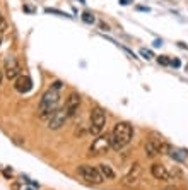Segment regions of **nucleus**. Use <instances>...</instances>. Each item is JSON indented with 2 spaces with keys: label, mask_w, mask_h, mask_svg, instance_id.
I'll use <instances>...</instances> for the list:
<instances>
[{
  "label": "nucleus",
  "mask_w": 188,
  "mask_h": 190,
  "mask_svg": "<svg viewBox=\"0 0 188 190\" xmlns=\"http://www.w3.org/2000/svg\"><path fill=\"white\" fill-rule=\"evenodd\" d=\"M77 173H79V177L82 178L84 181H87V183H92V185H101L105 178L101 177L99 170L98 166H91V164H80L79 168H77Z\"/></svg>",
  "instance_id": "obj_4"
},
{
  "label": "nucleus",
  "mask_w": 188,
  "mask_h": 190,
  "mask_svg": "<svg viewBox=\"0 0 188 190\" xmlns=\"http://www.w3.org/2000/svg\"><path fill=\"white\" fill-rule=\"evenodd\" d=\"M79 108H80V94L70 93L67 101H65V110H67V113H69V118L75 117V115L79 113Z\"/></svg>",
  "instance_id": "obj_10"
},
{
  "label": "nucleus",
  "mask_w": 188,
  "mask_h": 190,
  "mask_svg": "<svg viewBox=\"0 0 188 190\" xmlns=\"http://www.w3.org/2000/svg\"><path fill=\"white\" fill-rule=\"evenodd\" d=\"M151 173H152V177L158 178V180H162V181L171 180V173L168 171V168L164 166V164L154 163L152 166H151Z\"/></svg>",
  "instance_id": "obj_12"
},
{
  "label": "nucleus",
  "mask_w": 188,
  "mask_h": 190,
  "mask_svg": "<svg viewBox=\"0 0 188 190\" xmlns=\"http://www.w3.org/2000/svg\"><path fill=\"white\" fill-rule=\"evenodd\" d=\"M80 17H82V21L86 22V24H94V22H96V17H94L91 12H82Z\"/></svg>",
  "instance_id": "obj_15"
},
{
  "label": "nucleus",
  "mask_w": 188,
  "mask_h": 190,
  "mask_svg": "<svg viewBox=\"0 0 188 190\" xmlns=\"http://www.w3.org/2000/svg\"><path fill=\"white\" fill-rule=\"evenodd\" d=\"M77 2H79V4H86V0H77Z\"/></svg>",
  "instance_id": "obj_26"
},
{
  "label": "nucleus",
  "mask_w": 188,
  "mask_h": 190,
  "mask_svg": "<svg viewBox=\"0 0 188 190\" xmlns=\"http://www.w3.org/2000/svg\"><path fill=\"white\" fill-rule=\"evenodd\" d=\"M154 46H156V48H158V46H161V45H162V39H156V41H154Z\"/></svg>",
  "instance_id": "obj_23"
},
{
  "label": "nucleus",
  "mask_w": 188,
  "mask_h": 190,
  "mask_svg": "<svg viewBox=\"0 0 188 190\" xmlns=\"http://www.w3.org/2000/svg\"><path fill=\"white\" fill-rule=\"evenodd\" d=\"M4 75L9 81H16V79L21 75V65H19L17 58L14 55H9L5 58V64H4Z\"/></svg>",
  "instance_id": "obj_6"
},
{
  "label": "nucleus",
  "mask_w": 188,
  "mask_h": 190,
  "mask_svg": "<svg viewBox=\"0 0 188 190\" xmlns=\"http://www.w3.org/2000/svg\"><path fill=\"white\" fill-rule=\"evenodd\" d=\"M140 177H142V166H140L139 163H133L132 164V168H130V171L123 177L122 183L125 187H135V185H139Z\"/></svg>",
  "instance_id": "obj_8"
},
{
  "label": "nucleus",
  "mask_w": 188,
  "mask_h": 190,
  "mask_svg": "<svg viewBox=\"0 0 188 190\" xmlns=\"http://www.w3.org/2000/svg\"><path fill=\"white\" fill-rule=\"evenodd\" d=\"M133 0H120V5H130Z\"/></svg>",
  "instance_id": "obj_22"
},
{
  "label": "nucleus",
  "mask_w": 188,
  "mask_h": 190,
  "mask_svg": "<svg viewBox=\"0 0 188 190\" xmlns=\"http://www.w3.org/2000/svg\"><path fill=\"white\" fill-rule=\"evenodd\" d=\"M169 65H173L175 69H178V67H181V60H179V58H171V64Z\"/></svg>",
  "instance_id": "obj_19"
},
{
  "label": "nucleus",
  "mask_w": 188,
  "mask_h": 190,
  "mask_svg": "<svg viewBox=\"0 0 188 190\" xmlns=\"http://www.w3.org/2000/svg\"><path fill=\"white\" fill-rule=\"evenodd\" d=\"M111 147L115 151H122L123 147H127L132 142V137H133V129L128 122H118L116 125L111 130Z\"/></svg>",
  "instance_id": "obj_1"
},
{
  "label": "nucleus",
  "mask_w": 188,
  "mask_h": 190,
  "mask_svg": "<svg viewBox=\"0 0 188 190\" xmlns=\"http://www.w3.org/2000/svg\"><path fill=\"white\" fill-rule=\"evenodd\" d=\"M137 10H142V12H149V7H144V5H137Z\"/></svg>",
  "instance_id": "obj_21"
},
{
  "label": "nucleus",
  "mask_w": 188,
  "mask_h": 190,
  "mask_svg": "<svg viewBox=\"0 0 188 190\" xmlns=\"http://www.w3.org/2000/svg\"><path fill=\"white\" fill-rule=\"evenodd\" d=\"M111 147V137L108 134H101L98 135L94 141H92L91 147H89V156H99V154H105Z\"/></svg>",
  "instance_id": "obj_5"
},
{
  "label": "nucleus",
  "mask_w": 188,
  "mask_h": 190,
  "mask_svg": "<svg viewBox=\"0 0 188 190\" xmlns=\"http://www.w3.org/2000/svg\"><path fill=\"white\" fill-rule=\"evenodd\" d=\"M162 147H164V142H162L159 137H149L147 142H145V156L147 158H156V156L162 154Z\"/></svg>",
  "instance_id": "obj_9"
},
{
  "label": "nucleus",
  "mask_w": 188,
  "mask_h": 190,
  "mask_svg": "<svg viewBox=\"0 0 188 190\" xmlns=\"http://www.w3.org/2000/svg\"><path fill=\"white\" fill-rule=\"evenodd\" d=\"M0 45H2V39H0Z\"/></svg>",
  "instance_id": "obj_27"
},
{
  "label": "nucleus",
  "mask_w": 188,
  "mask_h": 190,
  "mask_svg": "<svg viewBox=\"0 0 188 190\" xmlns=\"http://www.w3.org/2000/svg\"><path fill=\"white\" fill-rule=\"evenodd\" d=\"M89 122H91V125H89V132L92 135H101L103 129L106 125V113L105 110L101 108V106H96V108L91 110V117H89Z\"/></svg>",
  "instance_id": "obj_3"
},
{
  "label": "nucleus",
  "mask_w": 188,
  "mask_h": 190,
  "mask_svg": "<svg viewBox=\"0 0 188 190\" xmlns=\"http://www.w3.org/2000/svg\"><path fill=\"white\" fill-rule=\"evenodd\" d=\"M60 104V91L50 87L40 100V106H38V115L41 118H50L53 113L58 110Z\"/></svg>",
  "instance_id": "obj_2"
},
{
  "label": "nucleus",
  "mask_w": 188,
  "mask_h": 190,
  "mask_svg": "<svg viewBox=\"0 0 188 190\" xmlns=\"http://www.w3.org/2000/svg\"><path fill=\"white\" fill-rule=\"evenodd\" d=\"M140 55L144 57V58H147V60H151V58H152V52H151V50H147V48H140Z\"/></svg>",
  "instance_id": "obj_17"
},
{
  "label": "nucleus",
  "mask_w": 188,
  "mask_h": 190,
  "mask_svg": "<svg viewBox=\"0 0 188 190\" xmlns=\"http://www.w3.org/2000/svg\"><path fill=\"white\" fill-rule=\"evenodd\" d=\"M44 12L46 14H57V16H60V17H72V16L62 12V10H57V9H44Z\"/></svg>",
  "instance_id": "obj_16"
},
{
  "label": "nucleus",
  "mask_w": 188,
  "mask_h": 190,
  "mask_svg": "<svg viewBox=\"0 0 188 190\" xmlns=\"http://www.w3.org/2000/svg\"><path fill=\"white\" fill-rule=\"evenodd\" d=\"M158 62L161 65H169L171 64V60L168 58V57H164V55H161V57H158Z\"/></svg>",
  "instance_id": "obj_18"
},
{
  "label": "nucleus",
  "mask_w": 188,
  "mask_h": 190,
  "mask_svg": "<svg viewBox=\"0 0 188 190\" xmlns=\"http://www.w3.org/2000/svg\"><path fill=\"white\" fill-rule=\"evenodd\" d=\"M14 87H16L17 93L26 94V93H29V91L33 89V81H31L29 75H22V74H21V75L14 81Z\"/></svg>",
  "instance_id": "obj_11"
},
{
  "label": "nucleus",
  "mask_w": 188,
  "mask_h": 190,
  "mask_svg": "<svg viewBox=\"0 0 188 190\" xmlns=\"http://www.w3.org/2000/svg\"><path fill=\"white\" fill-rule=\"evenodd\" d=\"M67 120H69V113H67L65 106H63V108H58L57 111L48 118V129H51V130L62 129V127L65 125Z\"/></svg>",
  "instance_id": "obj_7"
},
{
  "label": "nucleus",
  "mask_w": 188,
  "mask_h": 190,
  "mask_svg": "<svg viewBox=\"0 0 188 190\" xmlns=\"http://www.w3.org/2000/svg\"><path fill=\"white\" fill-rule=\"evenodd\" d=\"M2 24H5V21H4V17L0 16V26H2Z\"/></svg>",
  "instance_id": "obj_24"
},
{
  "label": "nucleus",
  "mask_w": 188,
  "mask_h": 190,
  "mask_svg": "<svg viewBox=\"0 0 188 190\" xmlns=\"http://www.w3.org/2000/svg\"><path fill=\"white\" fill-rule=\"evenodd\" d=\"M51 87H53V89H57V91H60L62 87H63V82H62V81H55L51 84Z\"/></svg>",
  "instance_id": "obj_20"
},
{
  "label": "nucleus",
  "mask_w": 188,
  "mask_h": 190,
  "mask_svg": "<svg viewBox=\"0 0 188 190\" xmlns=\"http://www.w3.org/2000/svg\"><path fill=\"white\" fill-rule=\"evenodd\" d=\"M98 170H99V173H101V177L105 178V180H115V170L109 166L108 163H101V164H98Z\"/></svg>",
  "instance_id": "obj_13"
},
{
  "label": "nucleus",
  "mask_w": 188,
  "mask_h": 190,
  "mask_svg": "<svg viewBox=\"0 0 188 190\" xmlns=\"http://www.w3.org/2000/svg\"><path fill=\"white\" fill-rule=\"evenodd\" d=\"M168 154H169L175 161H178V163H183V161L186 159V152H185L183 149H173V147H171Z\"/></svg>",
  "instance_id": "obj_14"
},
{
  "label": "nucleus",
  "mask_w": 188,
  "mask_h": 190,
  "mask_svg": "<svg viewBox=\"0 0 188 190\" xmlns=\"http://www.w3.org/2000/svg\"><path fill=\"white\" fill-rule=\"evenodd\" d=\"M2 79H4V74H2V70H0V84H2Z\"/></svg>",
  "instance_id": "obj_25"
}]
</instances>
